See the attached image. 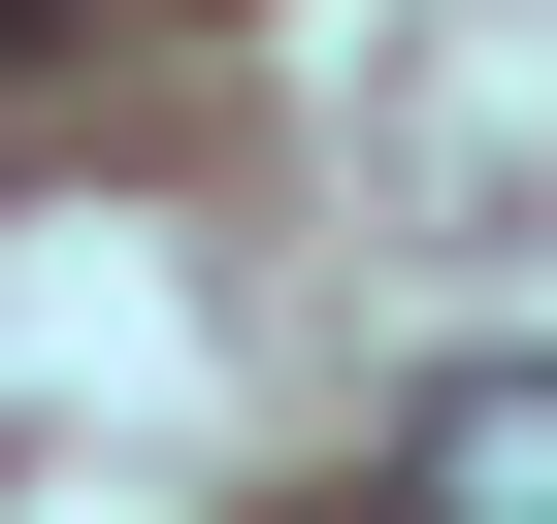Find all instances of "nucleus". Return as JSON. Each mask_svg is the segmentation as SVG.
I'll list each match as a JSON object with an SVG mask.
<instances>
[{"mask_svg": "<svg viewBox=\"0 0 557 524\" xmlns=\"http://www.w3.org/2000/svg\"><path fill=\"white\" fill-rule=\"evenodd\" d=\"M66 34H99V0H0V66H66Z\"/></svg>", "mask_w": 557, "mask_h": 524, "instance_id": "2", "label": "nucleus"}, {"mask_svg": "<svg viewBox=\"0 0 557 524\" xmlns=\"http://www.w3.org/2000/svg\"><path fill=\"white\" fill-rule=\"evenodd\" d=\"M361 524H557V361H459L426 426H394V491Z\"/></svg>", "mask_w": 557, "mask_h": 524, "instance_id": "1", "label": "nucleus"}]
</instances>
